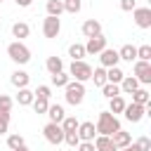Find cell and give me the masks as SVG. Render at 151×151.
<instances>
[{
  "label": "cell",
  "instance_id": "f6af8a7d",
  "mask_svg": "<svg viewBox=\"0 0 151 151\" xmlns=\"http://www.w3.org/2000/svg\"><path fill=\"white\" fill-rule=\"evenodd\" d=\"M14 151H28V149H26V144H24V146H19V149H14Z\"/></svg>",
  "mask_w": 151,
  "mask_h": 151
},
{
  "label": "cell",
  "instance_id": "603a6c76",
  "mask_svg": "<svg viewBox=\"0 0 151 151\" xmlns=\"http://www.w3.org/2000/svg\"><path fill=\"white\" fill-rule=\"evenodd\" d=\"M118 57L125 59V61H134V59H137V47H134V45H123V47L118 50Z\"/></svg>",
  "mask_w": 151,
  "mask_h": 151
},
{
  "label": "cell",
  "instance_id": "8d00e7d4",
  "mask_svg": "<svg viewBox=\"0 0 151 151\" xmlns=\"http://www.w3.org/2000/svg\"><path fill=\"white\" fill-rule=\"evenodd\" d=\"M12 111V99L7 94H0V113H9Z\"/></svg>",
  "mask_w": 151,
  "mask_h": 151
},
{
  "label": "cell",
  "instance_id": "5bb4252c",
  "mask_svg": "<svg viewBox=\"0 0 151 151\" xmlns=\"http://www.w3.org/2000/svg\"><path fill=\"white\" fill-rule=\"evenodd\" d=\"M101 33V24L97 21V19H87L85 24H83V35L85 38H94V35H99Z\"/></svg>",
  "mask_w": 151,
  "mask_h": 151
},
{
  "label": "cell",
  "instance_id": "836d02e7",
  "mask_svg": "<svg viewBox=\"0 0 151 151\" xmlns=\"http://www.w3.org/2000/svg\"><path fill=\"white\" fill-rule=\"evenodd\" d=\"M137 59H139V61H151V45L137 47Z\"/></svg>",
  "mask_w": 151,
  "mask_h": 151
},
{
  "label": "cell",
  "instance_id": "83f0119b",
  "mask_svg": "<svg viewBox=\"0 0 151 151\" xmlns=\"http://www.w3.org/2000/svg\"><path fill=\"white\" fill-rule=\"evenodd\" d=\"M68 57H71L73 61L83 59V57H85V45H80V42H73V45L68 47Z\"/></svg>",
  "mask_w": 151,
  "mask_h": 151
},
{
  "label": "cell",
  "instance_id": "ee69618b",
  "mask_svg": "<svg viewBox=\"0 0 151 151\" xmlns=\"http://www.w3.org/2000/svg\"><path fill=\"white\" fill-rule=\"evenodd\" d=\"M118 151H134V146L130 144V146H123V149H118Z\"/></svg>",
  "mask_w": 151,
  "mask_h": 151
},
{
  "label": "cell",
  "instance_id": "4fadbf2b",
  "mask_svg": "<svg viewBox=\"0 0 151 151\" xmlns=\"http://www.w3.org/2000/svg\"><path fill=\"white\" fill-rule=\"evenodd\" d=\"M92 144H94V151H118L116 144H113V139L106 137V134H97L92 139Z\"/></svg>",
  "mask_w": 151,
  "mask_h": 151
},
{
  "label": "cell",
  "instance_id": "f1b7e54d",
  "mask_svg": "<svg viewBox=\"0 0 151 151\" xmlns=\"http://www.w3.org/2000/svg\"><path fill=\"white\" fill-rule=\"evenodd\" d=\"M64 12V2L61 0H47V14L50 17H59Z\"/></svg>",
  "mask_w": 151,
  "mask_h": 151
},
{
  "label": "cell",
  "instance_id": "30bf717a",
  "mask_svg": "<svg viewBox=\"0 0 151 151\" xmlns=\"http://www.w3.org/2000/svg\"><path fill=\"white\" fill-rule=\"evenodd\" d=\"M99 61H101V66H104V68H111V66H118V61H120V57H118V50H111V47H104V50L99 52Z\"/></svg>",
  "mask_w": 151,
  "mask_h": 151
},
{
  "label": "cell",
  "instance_id": "ffe728a7",
  "mask_svg": "<svg viewBox=\"0 0 151 151\" xmlns=\"http://www.w3.org/2000/svg\"><path fill=\"white\" fill-rule=\"evenodd\" d=\"M132 101H134V104H142V106L151 104V94H149V90H144V87H137V90L132 92Z\"/></svg>",
  "mask_w": 151,
  "mask_h": 151
},
{
  "label": "cell",
  "instance_id": "277c9868",
  "mask_svg": "<svg viewBox=\"0 0 151 151\" xmlns=\"http://www.w3.org/2000/svg\"><path fill=\"white\" fill-rule=\"evenodd\" d=\"M68 76H71L73 80H78V83H85V80H90V76H92V66H90L87 61L78 59V61H73V64H71Z\"/></svg>",
  "mask_w": 151,
  "mask_h": 151
},
{
  "label": "cell",
  "instance_id": "8992f818",
  "mask_svg": "<svg viewBox=\"0 0 151 151\" xmlns=\"http://www.w3.org/2000/svg\"><path fill=\"white\" fill-rule=\"evenodd\" d=\"M61 33V19L59 17H45V21H42V35L45 38H57Z\"/></svg>",
  "mask_w": 151,
  "mask_h": 151
},
{
  "label": "cell",
  "instance_id": "74e56055",
  "mask_svg": "<svg viewBox=\"0 0 151 151\" xmlns=\"http://www.w3.org/2000/svg\"><path fill=\"white\" fill-rule=\"evenodd\" d=\"M35 97H42V99H50L52 97V90H50V85H38V90L33 92Z\"/></svg>",
  "mask_w": 151,
  "mask_h": 151
},
{
  "label": "cell",
  "instance_id": "b9f144b4",
  "mask_svg": "<svg viewBox=\"0 0 151 151\" xmlns=\"http://www.w3.org/2000/svg\"><path fill=\"white\" fill-rule=\"evenodd\" d=\"M76 149H78V151H94V144H92V142H78Z\"/></svg>",
  "mask_w": 151,
  "mask_h": 151
},
{
  "label": "cell",
  "instance_id": "cb8c5ba5",
  "mask_svg": "<svg viewBox=\"0 0 151 151\" xmlns=\"http://www.w3.org/2000/svg\"><path fill=\"white\" fill-rule=\"evenodd\" d=\"M123 109H125V99L120 97V94H116V97H111L109 99V111L116 116V113H123Z\"/></svg>",
  "mask_w": 151,
  "mask_h": 151
},
{
  "label": "cell",
  "instance_id": "4316f807",
  "mask_svg": "<svg viewBox=\"0 0 151 151\" xmlns=\"http://www.w3.org/2000/svg\"><path fill=\"white\" fill-rule=\"evenodd\" d=\"M90 80H94V85H97V87L106 85V68H104V66L94 68V71H92V76H90Z\"/></svg>",
  "mask_w": 151,
  "mask_h": 151
},
{
  "label": "cell",
  "instance_id": "f546056e",
  "mask_svg": "<svg viewBox=\"0 0 151 151\" xmlns=\"http://www.w3.org/2000/svg\"><path fill=\"white\" fill-rule=\"evenodd\" d=\"M71 80V76L68 73H64V71H59V73H52V85L54 87H66V83Z\"/></svg>",
  "mask_w": 151,
  "mask_h": 151
},
{
  "label": "cell",
  "instance_id": "e0dca14e",
  "mask_svg": "<svg viewBox=\"0 0 151 151\" xmlns=\"http://www.w3.org/2000/svg\"><path fill=\"white\" fill-rule=\"evenodd\" d=\"M118 87H120V92H125V94H132V92L139 87V80H137L134 76H125V78L118 83Z\"/></svg>",
  "mask_w": 151,
  "mask_h": 151
},
{
  "label": "cell",
  "instance_id": "44dd1931",
  "mask_svg": "<svg viewBox=\"0 0 151 151\" xmlns=\"http://www.w3.org/2000/svg\"><path fill=\"white\" fill-rule=\"evenodd\" d=\"M45 68L50 71V76H52V73H59V71H64V61H61V57H47V61H45Z\"/></svg>",
  "mask_w": 151,
  "mask_h": 151
},
{
  "label": "cell",
  "instance_id": "d6986e66",
  "mask_svg": "<svg viewBox=\"0 0 151 151\" xmlns=\"http://www.w3.org/2000/svg\"><path fill=\"white\" fill-rule=\"evenodd\" d=\"M9 80H12V85H14V87H28L31 76H28L26 71H19V68H17V71L12 73V78H9Z\"/></svg>",
  "mask_w": 151,
  "mask_h": 151
},
{
  "label": "cell",
  "instance_id": "9a60e30c",
  "mask_svg": "<svg viewBox=\"0 0 151 151\" xmlns=\"http://www.w3.org/2000/svg\"><path fill=\"white\" fill-rule=\"evenodd\" d=\"M45 116H50V123H61V120H64V116H66V111H64V106H61V104H50Z\"/></svg>",
  "mask_w": 151,
  "mask_h": 151
},
{
  "label": "cell",
  "instance_id": "f35d334b",
  "mask_svg": "<svg viewBox=\"0 0 151 151\" xmlns=\"http://www.w3.org/2000/svg\"><path fill=\"white\" fill-rule=\"evenodd\" d=\"M64 142H66L68 146H78L80 137H78V132H64Z\"/></svg>",
  "mask_w": 151,
  "mask_h": 151
},
{
  "label": "cell",
  "instance_id": "bcb514c9",
  "mask_svg": "<svg viewBox=\"0 0 151 151\" xmlns=\"http://www.w3.org/2000/svg\"><path fill=\"white\" fill-rule=\"evenodd\" d=\"M0 2H2V0H0Z\"/></svg>",
  "mask_w": 151,
  "mask_h": 151
},
{
  "label": "cell",
  "instance_id": "2e32d148",
  "mask_svg": "<svg viewBox=\"0 0 151 151\" xmlns=\"http://www.w3.org/2000/svg\"><path fill=\"white\" fill-rule=\"evenodd\" d=\"M111 139H113L116 149H123V146H130V144H132V137H130V132H125L123 127H120L118 132H113V134H111Z\"/></svg>",
  "mask_w": 151,
  "mask_h": 151
},
{
  "label": "cell",
  "instance_id": "484cf974",
  "mask_svg": "<svg viewBox=\"0 0 151 151\" xmlns=\"http://www.w3.org/2000/svg\"><path fill=\"white\" fill-rule=\"evenodd\" d=\"M31 106H33V111H35L38 116H42V113H47V106H50V99H42V97H33V101H31Z\"/></svg>",
  "mask_w": 151,
  "mask_h": 151
},
{
  "label": "cell",
  "instance_id": "6da1fadb",
  "mask_svg": "<svg viewBox=\"0 0 151 151\" xmlns=\"http://www.w3.org/2000/svg\"><path fill=\"white\" fill-rule=\"evenodd\" d=\"M97 134H106V137H111L113 132H118L120 130V120H118V116H113L111 111H101L99 113V118H97Z\"/></svg>",
  "mask_w": 151,
  "mask_h": 151
},
{
  "label": "cell",
  "instance_id": "ac0fdd59",
  "mask_svg": "<svg viewBox=\"0 0 151 151\" xmlns=\"http://www.w3.org/2000/svg\"><path fill=\"white\" fill-rule=\"evenodd\" d=\"M28 33H31V26H28L26 21H17V24L12 26V35H14L17 40H24V38H28Z\"/></svg>",
  "mask_w": 151,
  "mask_h": 151
},
{
  "label": "cell",
  "instance_id": "4dcf8cb0",
  "mask_svg": "<svg viewBox=\"0 0 151 151\" xmlns=\"http://www.w3.org/2000/svg\"><path fill=\"white\" fill-rule=\"evenodd\" d=\"M59 125H61L64 132H76V130H78V120H76L73 116H64V120H61Z\"/></svg>",
  "mask_w": 151,
  "mask_h": 151
},
{
  "label": "cell",
  "instance_id": "e575fe53",
  "mask_svg": "<svg viewBox=\"0 0 151 151\" xmlns=\"http://www.w3.org/2000/svg\"><path fill=\"white\" fill-rule=\"evenodd\" d=\"M24 144H26V142H24V137H21V134H9V137H7V146H9L12 151H14V149H19V146H24Z\"/></svg>",
  "mask_w": 151,
  "mask_h": 151
},
{
  "label": "cell",
  "instance_id": "d590c367",
  "mask_svg": "<svg viewBox=\"0 0 151 151\" xmlns=\"http://www.w3.org/2000/svg\"><path fill=\"white\" fill-rule=\"evenodd\" d=\"M132 146H134V151H151V139L149 137H139Z\"/></svg>",
  "mask_w": 151,
  "mask_h": 151
},
{
  "label": "cell",
  "instance_id": "d4e9b609",
  "mask_svg": "<svg viewBox=\"0 0 151 151\" xmlns=\"http://www.w3.org/2000/svg\"><path fill=\"white\" fill-rule=\"evenodd\" d=\"M123 78H125V73H123L118 66H111V68H106V83H116V85H118Z\"/></svg>",
  "mask_w": 151,
  "mask_h": 151
},
{
  "label": "cell",
  "instance_id": "7c38bea8",
  "mask_svg": "<svg viewBox=\"0 0 151 151\" xmlns=\"http://www.w3.org/2000/svg\"><path fill=\"white\" fill-rule=\"evenodd\" d=\"M78 137H80V142H92L94 137H97V127H94V123H90V120H85V123H78Z\"/></svg>",
  "mask_w": 151,
  "mask_h": 151
},
{
  "label": "cell",
  "instance_id": "8fae6325",
  "mask_svg": "<svg viewBox=\"0 0 151 151\" xmlns=\"http://www.w3.org/2000/svg\"><path fill=\"white\" fill-rule=\"evenodd\" d=\"M104 47H106V38L99 33V35H94V38H87V42H85V54H99Z\"/></svg>",
  "mask_w": 151,
  "mask_h": 151
},
{
  "label": "cell",
  "instance_id": "5b68a950",
  "mask_svg": "<svg viewBox=\"0 0 151 151\" xmlns=\"http://www.w3.org/2000/svg\"><path fill=\"white\" fill-rule=\"evenodd\" d=\"M42 134H45V139H47L50 144H54V146H59V144L64 142V130H61L59 123H47V125L42 127Z\"/></svg>",
  "mask_w": 151,
  "mask_h": 151
},
{
  "label": "cell",
  "instance_id": "60d3db41",
  "mask_svg": "<svg viewBox=\"0 0 151 151\" xmlns=\"http://www.w3.org/2000/svg\"><path fill=\"white\" fill-rule=\"evenodd\" d=\"M137 5H134V0H120V9L123 12H132Z\"/></svg>",
  "mask_w": 151,
  "mask_h": 151
},
{
  "label": "cell",
  "instance_id": "1f68e13d",
  "mask_svg": "<svg viewBox=\"0 0 151 151\" xmlns=\"http://www.w3.org/2000/svg\"><path fill=\"white\" fill-rule=\"evenodd\" d=\"M61 2H64V12H68V14H78L83 7L80 0H61Z\"/></svg>",
  "mask_w": 151,
  "mask_h": 151
},
{
  "label": "cell",
  "instance_id": "7a4b0ae2",
  "mask_svg": "<svg viewBox=\"0 0 151 151\" xmlns=\"http://www.w3.org/2000/svg\"><path fill=\"white\" fill-rule=\"evenodd\" d=\"M7 57L14 61V64H28L31 61V50L21 42V40H14V42H9L7 45Z\"/></svg>",
  "mask_w": 151,
  "mask_h": 151
},
{
  "label": "cell",
  "instance_id": "ba28073f",
  "mask_svg": "<svg viewBox=\"0 0 151 151\" xmlns=\"http://www.w3.org/2000/svg\"><path fill=\"white\" fill-rule=\"evenodd\" d=\"M123 116L130 120V123H139L144 116H146V106H142V104H125V109H123Z\"/></svg>",
  "mask_w": 151,
  "mask_h": 151
},
{
  "label": "cell",
  "instance_id": "52a82bcc",
  "mask_svg": "<svg viewBox=\"0 0 151 151\" xmlns=\"http://www.w3.org/2000/svg\"><path fill=\"white\" fill-rule=\"evenodd\" d=\"M134 78L139 80V85H149L151 83V61L134 59Z\"/></svg>",
  "mask_w": 151,
  "mask_h": 151
},
{
  "label": "cell",
  "instance_id": "ab89813d",
  "mask_svg": "<svg viewBox=\"0 0 151 151\" xmlns=\"http://www.w3.org/2000/svg\"><path fill=\"white\" fill-rule=\"evenodd\" d=\"M9 127V113H0V134H5Z\"/></svg>",
  "mask_w": 151,
  "mask_h": 151
},
{
  "label": "cell",
  "instance_id": "9c48e42d",
  "mask_svg": "<svg viewBox=\"0 0 151 151\" xmlns=\"http://www.w3.org/2000/svg\"><path fill=\"white\" fill-rule=\"evenodd\" d=\"M132 19L139 28H151V7H134Z\"/></svg>",
  "mask_w": 151,
  "mask_h": 151
},
{
  "label": "cell",
  "instance_id": "7bdbcfd3",
  "mask_svg": "<svg viewBox=\"0 0 151 151\" xmlns=\"http://www.w3.org/2000/svg\"><path fill=\"white\" fill-rule=\"evenodd\" d=\"M14 2H17V5H19V7H28V5H31V2H33V0H14Z\"/></svg>",
  "mask_w": 151,
  "mask_h": 151
},
{
  "label": "cell",
  "instance_id": "d6a6232c",
  "mask_svg": "<svg viewBox=\"0 0 151 151\" xmlns=\"http://www.w3.org/2000/svg\"><path fill=\"white\" fill-rule=\"evenodd\" d=\"M101 92H104V97H106V99H111V97L120 94V87H118L116 83H106V85H101Z\"/></svg>",
  "mask_w": 151,
  "mask_h": 151
},
{
  "label": "cell",
  "instance_id": "3957f363",
  "mask_svg": "<svg viewBox=\"0 0 151 151\" xmlns=\"http://www.w3.org/2000/svg\"><path fill=\"white\" fill-rule=\"evenodd\" d=\"M64 92H66L64 97H66V101H68L71 106H80L83 99H85V85L78 83V80H68L66 87H64Z\"/></svg>",
  "mask_w": 151,
  "mask_h": 151
},
{
  "label": "cell",
  "instance_id": "7402d4cb",
  "mask_svg": "<svg viewBox=\"0 0 151 151\" xmlns=\"http://www.w3.org/2000/svg\"><path fill=\"white\" fill-rule=\"evenodd\" d=\"M33 97H35V94H33L28 87H19V94H17V104H19V106H31Z\"/></svg>",
  "mask_w": 151,
  "mask_h": 151
}]
</instances>
